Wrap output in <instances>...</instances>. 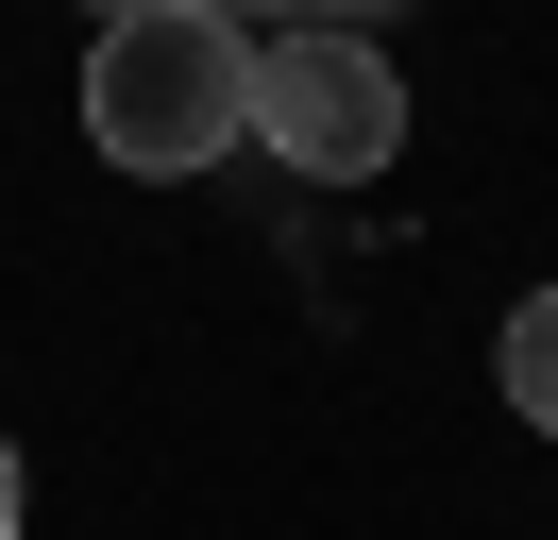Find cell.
Wrapping results in <instances>:
<instances>
[{
  "instance_id": "cell-1",
  "label": "cell",
  "mask_w": 558,
  "mask_h": 540,
  "mask_svg": "<svg viewBox=\"0 0 558 540\" xmlns=\"http://www.w3.org/2000/svg\"><path fill=\"white\" fill-rule=\"evenodd\" d=\"M254 135V34L204 17V0H136V17H102V51H85V152L136 169V186H170V169H220Z\"/></svg>"
},
{
  "instance_id": "cell-3",
  "label": "cell",
  "mask_w": 558,
  "mask_h": 540,
  "mask_svg": "<svg viewBox=\"0 0 558 540\" xmlns=\"http://www.w3.org/2000/svg\"><path fill=\"white\" fill-rule=\"evenodd\" d=\"M490 389H508L524 422L558 439V287H524V304H508V338H490Z\"/></svg>"
},
{
  "instance_id": "cell-2",
  "label": "cell",
  "mask_w": 558,
  "mask_h": 540,
  "mask_svg": "<svg viewBox=\"0 0 558 540\" xmlns=\"http://www.w3.org/2000/svg\"><path fill=\"white\" fill-rule=\"evenodd\" d=\"M254 135H271L305 186H373V169L407 152V85H389V34H322V17H288L271 51H254Z\"/></svg>"
},
{
  "instance_id": "cell-7",
  "label": "cell",
  "mask_w": 558,
  "mask_h": 540,
  "mask_svg": "<svg viewBox=\"0 0 558 540\" xmlns=\"http://www.w3.org/2000/svg\"><path fill=\"white\" fill-rule=\"evenodd\" d=\"M102 17H136V0H102Z\"/></svg>"
},
{
  "instance_id": "cell-6",
  "label": "cell",
  "mask_w": 558,
  "mask_h": 540,
  "mask_svg": "<svg viewBox=\"0 0 558 540\" xmlns=\"http://www.w3.org/2000/svg\"><path fill=\"white\" fill-rule=\"evenodd\" d=\"M204 17H238V34H254V17H288V0H204Z\"/></svg>"
},
{
  "instance_id": "cell-5",
  "label": "cell",
  "mask_w": 558,
  "mask_h": 540,
  "mask_svg": "<svg viewBox=\"0 0 558 540\" xmlns=\"http://www.w3.org/2000/svg\"><path fill=\"white\" fill-rule=\"evenodd\" d=\"M0 540H17V439H0Z\"/></svg>"
},
{
  "instance_id": "cell-4",
  "label": "cell",
  "mask_w": 558,
  "mask_h": 540,
  "mask_svg": "<svg viewBox=\"0 0 558 540\" xmlns=\"http://www.w3.org/2000/svg\"><path fill=\"white\" fill-rule=\"evenodd\" d=\"M288 17H322V34H389L407 0H288Z\"/></svg>"
}]
</instances>
